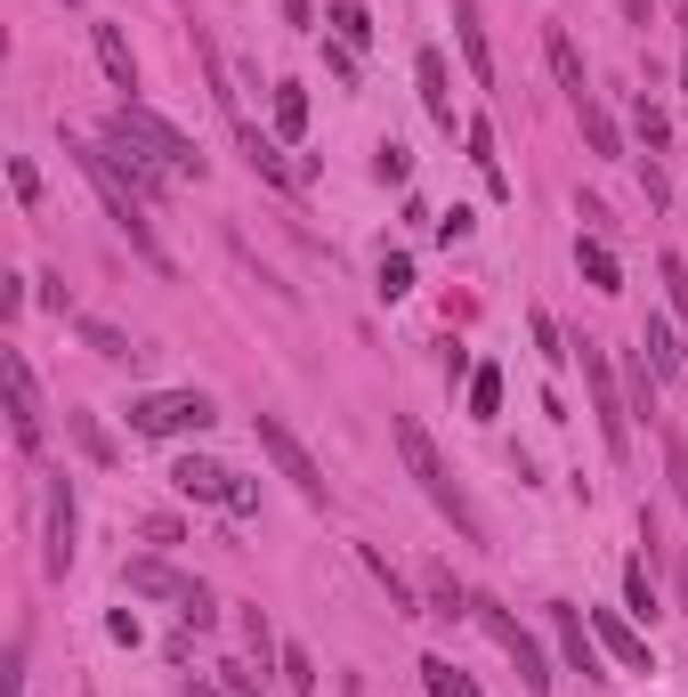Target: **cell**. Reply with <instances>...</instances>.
Masks as SVG:
<instances>
[{"label":"cell","mask_w":688,"mask_h":697,"mask_svg":"<svg viewBox=\"0 0 688 697\" xmlns=\"http://www.w3.org/2000/svg\"><path fill=\"white\" fill-rule=\"evenodd\" d=\"M389 438H398L405 470H413V479H422V495H429V503H437V511H446V519H454V536H462V544H486V511L470 503V487L454 479V462L437 455V438H429V430L413 422V414H389Z\"/></svg>","instance_id":"cell-1"},{"label":"cell","mask_w":688,"mask_h":697,"mask_svg":"<svg viewBox=\"0 0 688 697\" xmlns=\"http://www.w3.org/2000/svg\"><path fill=\"white\" fill-rule=\"evenodd\" d=\"M66 155H73V171L98 187V203H106V219H114V236H130V252L146 260V268H162V276H171V252H162L154 219H146V195L114 171V162H106V147H90V138H66Z\"/></svg>","instance_id":"cell-2"},{"label":"cell","mask_w":688,"mask_h":697,"mask_svg":"<svg viewBox=\"0 0 688 697\" xmlns=\"http://www.w3.org/2000/svg\"><path fill=\"white\" fill-rule=\"evenodd\" d=\"M470 617L486 625V641H494V649H503V658L518 665V682H527V697H551V658L535 649V632L518 625L511 608H494V601H478V592H470Z\"/></svg>","instance_id":"cell-3"},{"label":"cell","mask_w":688,"mask_h":697,"mask_svg":"<svg viewBox=\"0 0 688 697\" xmlns=\"http://www.w3.org/2000/svg\"><path fill=\"white\" fill-rule=\"evenodd\" d=\"M211 398L203 389H146V398H130V430L138 438H179V430H211Z\"/></svg>","instance_id":"cell-4"},{"label":"cell","mask_w":688,"mask_h":697,"mask_svg":"<svg viewBox=\"0 0 688 697\" xmlns=\"http://www.w3.org/2000/svg\"><path fill=\"white\" fill-rule=\"evenodd\" d=\"M583 348V381H592V414H599V438H608V455L623 462L632 455V414H623V389H616V365L599 341H575Z\"/></svg>","instance_id":"cell-5"},{"label":"cell","mask_w":688,"mask_h":697,"mask_svg":"<svg viewBox=\"0 0 688 697\" xmlns=\"http://www.w3.org/2000/svg\"><path fill=\"white\" fill-rule=\"evenodd\" d=\"M98 147H106V162H114L122 179H130V187H138L146 203H154V195H171V179H162V171H171V162H162L154 147H146V138H138V130H130V122H122V114L106 122V138H98Z\"/></svg>","instance_id":"cell-6"},{"label":"cell","mask_w":688,"mask_h":697,"mask_svg":"<svg viewBox=\"0 0 688 697\" xmlns=\"http://www.w3.org/2000/svg\"><path fill=\"white\" fill-rule=\"evenodd\" d=\"M252 430H260V455L276 462V470H284L291 487H300L308 503H324V495H332V487H324V470H317V455H308V446L291 438V430H284L276 414H252Z\"/></svg>","instance_id":"cell-7"},{"label":"cell","mask_w":688,"mask_h":697,"mask_svg":"<svg viewBox=\"0 0 688 697\" xmlns=\"http://www.w3.org/2000/svg\"><path fill=\"white\" fill-rule=\"evenodd\" d=\"M122 122H130V130H138V138H146V147H154L162 162H171V171H179V179H203V171H211V162H203V147H195V138H186V130H179V122H162V114H146V106H138V98H130V106H122Z\"/></svg>","instance_id":"cell-8"},{"label":"cell","mask_w":688,"mask_h":697,"mask_svg":"<svg viewBox=\"0 0 688 697\" xmlns=\"http://www.w3.org/2000/svg\"><path fill=\"white\" fill-rule=\"evenodd\" d=\"M0 381H9V438H16V455H41V389H33V365L16 357H0Z\"/></svg>","instance_id":"cell-9"},{"label":"cell","mask_w":688,"mask_h":697,"mask_svg":"<svg viewBox=\"0 0 688 697\" xmlns=\"http://www.w3.org/2000/svg\"><path fill=\"white\" fill-rule=\"evenodd\" d=\"M41 568L49 576H66L73 568V487L49 479V519H41Z\"/></svg>","instance_id":"cell-10"},{"label":"cell","mask_w":688,"mask_h":697,"mask_svg":"<svg viewBox=\"0 0 688 697\" xmlns=\"http://www.w3.org/2000/svg\"><path fill=\"white\" fill-rule=\"evenodd\" d=\"M551 632H559V658H567L583 682H608V673H599V632L575 617V601H551Z\"/></svg>","instance_id":"cell-11"},{"label":"cell","mask_w":688,"mask_h":697,"mask_svg":"<svg viewBox=\"0 0 688 697\" xmlns=\"http://www.w3.org/2000/svg\"><path fill=\"white\" fill-rule=\"evenodd\" d=\"M171 487H179L186 503H219V511H227V495H236V470H227V462H211V455H179Z\"/></svg>","instance_id":"cell-12"},{"label":"cell","mask_w":688,"mask_h":697,"mask_svg":"<svg viewBox=\"0 0 688 697\" xmlns=\"http://www.w3.org/2000/svg\"><path fill=\"white\" fill-rule=\"evenodd\" d=\"M122 584H130L138 601H179V617H186V601L203 592L195 576H179L171 560H130V568H122Z\"/></svg>","instance_id":"cell-13"},{"label":"cell","mask_w":688,"mask_h":697,"mask_svg":"<svg viewBox=\"0 0 688 697\" xmlns=\"http://www.w3.org/2000/svg\"><path fill=\"white\" fill-rule=\"evenodd\" d=\"M592 632H599V649H608L616 665H632V673H656V649L640 641L632 625H623V608H592Z\"/></svg>","instance_id":"cell-14"},{"label":"cell","mask_w":688,"mask_h":697,"mask_svg":"<svg viewBox=\"0 0 688 697\" xmlns=\"http://www.w3.org/2000/svg\"><path fill=\"white\" fill-rule=\"evenodd\" d=\"M90 49H98V66H106V81L130 98V90H138V57H130V41H122V25L98 16V25H90Z\"/></svg>","instance_id":"cell-15"},{"label":"cell","mask_w":688,"mask_h":697,"mask_svg":"<svg viewBox=\"0 0 688 697\" xmlns=\"http://www.w3.org/2000/svg\"><path fill=\"white\" fill-rule=\"evenodd\" d=\"M454 41H462L470 81H494V49H486V25H478V0H454Z\"/></svg>","instance_id":"cell-16"},{"label":"cell","mask_w":688,"mask_h":697,"mask_svg":"<svg viewBox=\"0 0 688 697\" xmlns=\"http://www.w3.org/2000/svg\"><path fill=\"white\" fill-rule=\"evenodd\" d=\"M543 57H551L559 90H567L575 106H583V98H592V81H583V49H575V41H567V25H543Z\"/></svg>","instance_id":"cell-17"},{"label":"cell","mask_w":688,"mask_h":697,"mask_svg":"<svg viewBox=\"0 0 688 697\" xmlns=\"http://www.w3.org/2000/svg\"><path fill=\"white\" fill-rule=\"evenodd\" d=\"M66 438L81 446V455H90L98 470H114L122 462V446H114V430L106 422H98V414H81V405H66Z\"/></svg>","instance_id":"cell-18"},{"label":"cell","mask_w":688,"mask_h":697,"mask_svg":"<svg viewBox=\"0 0 688 697\" xmlns=\"http://www.w3.org/2000/svg\"><path fill=\"white\" fill-rule=\"evenodd\" d=\"M640 348H649V374H688V341H673V324H664V317L640 324Z\"/></svg>","instance_id":"cell-19"},{"label":"cell","mask_w":688,"mask_h":697,"mask_svg":"<svg viewBox=\"0 0 688 697\" xmlns=\"http://www.w3.org/2000/svg\"><path fill=\"white\" fill-rule=\"evenodd\" d=\"M413 73H422V106H429V122H446V130H454V81H446V57L422 49V66H413Z\"/></svg>","instance_id":"cell-20"},{"label":"cell","mask_w":688,"mask_h":697,"mask_svg":"<svg viewBox=\"0 0 688 697\" xmlns=\"http://www.w3.org/2000/svg\"><path fill=\"white\" fill-rule=\"evenodd\" d=\"M575 268H583V284H592V293H623V268H616V252H608L599 236L575 243Z\"/></svg>","instance_id":"cell-21"},{"label":"cell","mask_w":688,"mask_h":697,"mask_svg":"<svg viewBox=\"0 0 688 697\" xmlns=\"http://www.w3.org/2000/svg\"><path fill=\"white\" fill-rule=\"evenodd\" d=\"M422 617H446V625H454V617H470V592L454 584L446 568H429V576H422Z\"/></svg>","instance_id":"cell-22"},{"label":"cell","mask_w":688,"mask_h":697,"mask_svg":"<svg viewBox=\"0 0 688 697\" xmlns=\"http://www.w3.org/2000/svg\"><path fill=\"white\" fill-rule=\"evenodd\" d=\"M640 544H649V560H664V568H673V601H680V617H688V560H680L673 544H664L656 511H640Z\"/></svg>","instance_id":"cell-23"},{"label":"cell","mask_w":688,"mask_h":697,"mask_svg":"<svg viewBox=\"0 0 688 697\" xmlns=\"http://www.w3.org/2000/svg\"><path fill=\"white\" fill-rule=\"evenodd\" d=\"M470 162H478V179H486V195H511V179H503V155H494V122H470Z\"/></svg>","instance_id":"cell-24"},{"label":"cell","mask_w":688,"mask_h":697,"mask_svg":"<svg viewBox=\"0 0 688 697\" xmlns=\"http://www.w3.org/2000/svg\"><path fill=\"white\" fill-rule=\"evenodd\" d=\"M81 348H98L106 365H130L138 357V341L122 333V324H106V317H81Z\"/></svg>","instance_id":"cell-25"},{"label":"cell","mask_w":688,"mask_h":697,"mask_svg":"<svg viewBox=\"0 0 688 697\" xmlns=\"http://www.w3.org/2000/svg\"><path fill=\"white\" fill-rule=\"evenodd\" d=\"M236 138H243V162H252V171H260V179H276V187H291V162L276 155V138H260V130H252V122H243V130H236Z\"/></svg>","instance_id":"cell-26"},{"label":"cell","mask_w":688,"mask_h":697,"mask_svg":"<svg viewBox=\"0 0 688 697\" xmlns=\"http://www.w3.org/2000/svg\"><path fill=\"white\" fill-rule=\"evenodd\" d=\"M324 25H332V41H341V49H365V41H372L365 0H332V16H324Z\"/></svg>","instance_id":"cell-27"},{"label":"cell","mask_w":688,"mask_h":697,"mask_svg":"<svg viewBox=\"0 0 688 697\" xmlns=\"http://www.w3.org/2000/svg\"><path fill=\"white\" fill-rule=\"evenodd\" d=\"M575 122H583V138H592V155H623V130H616V114H608V106H592V98H583Z\"/></svg>","instance_id":"cell-28"},{"label":"cell","mask_w":688,"mask_h":697,"mask_svg":"<svg viewBox=\"0 0 688 697\" xmlns=\"http://www.w3.org/2000/svg\"><path fill=\"white\" fill-rule=\"evenodd\" d=\"M308 130V90L300 81H276V138H300Z\"/></svg>","instance_id":"cell-29"},{"label":"cell","mask_w":688,"mask_h":697,"mask_svg":"<svg viewBox=\"0 0 688 697\" xmlns=\"http://www.w3.org/2000/svg\"><path fill=\"white\" fill-rule=\"evenodd\" d=\"M422 682H429V697H478V682L462 665H446V658H422Z\"/></svg>","instance_id":"cell-30"},{"label":"cell","mask_w":688,"mask_h":697,"mask_svg":"<svg viewBox=\"0 0 688 697\" xmlns=\"http://www.w3.org/2000/svg\"><path fill=\"white\" fill-rule=\"evenodd\" d=\"M470 414H478V422L503 414V374H494V365H478V374H470Z\"/></svg>","instance_id":"cell-31"},{"label":"cell","mask_w":688,"mask_h":697,"mask_svg":"<svg viewBox=\"0 0 688 697\" xmlns=\"http://www.w3.org/2000/svg\"><path fill=\"white\" fill-rule=\"evenodd\" d=\"M372 179H381V187H405V179H413V155L398 147V138H381V147H372Z\"/></svg>","instance_id":"cell-32"},{"label":"cell","mask_w":688,"mask_h":697,"mask_svg":"<svg viewBox=\"0 0 688 697\" xmlns=\"http://www.w3.org/2000/svg\"><path fill=\"white\" fill-rule=\"evenodd\" d=\"M243 649H252V665L267 673V658H276V625H267V608H243Z\"/></svg>","instance_id":"cell-33"},{"label":"cell","mask_w":688,"mask_h":697,"mask_svg":"<svg viewBox=\"0 0 688 697\" xmlns=\"http://www.w3.org/2000/svg\"><path fill=\"white\" fill-rule=\"evenodd\" d=\"M656 430H664V479H673V495L688 503V438H680L673 422H656Z\"/></svg>","instance_id":"cell-34"},{"label":"cell","mask_w":688,"mask_h":697,"mask_svg":"<svg viewBox=\"0 0 688 697\" xmlns=\"http://www.w3.org/2000/svg\"><path fill=\"white\" fill-rule=\"evenodd\" d=\"M623 608H632V617H656V584H649V560H632V568H623Z\"/></svg>","instance_id":"cell-35"},{"label":"cell","mask_w":688,"mask_h":697,"mask_svg":"<svg viewBox=\"0 0 688 697\" xmlns=\"http://www.w3.org/2000/svg\"><path fill=\"white\" fill-rule=\"evenodd\" d=\"M405 293H413V260L389 252V260H381V300H405Z\"/></svg>","instance_id":"cell-36"},{"label":"cell","mask_w":688,"mask_h":697,"mask_svg":"<svg viewBox=\"0 0 688 697\" xmlns=\"http://www.w3.org/2000/svg\"><path fill=\"white\" fill-rule=\"evenodd\" d=\"M664 300L688 317V260H680V252H664Z\"/></svg>","instance_id":"cell-37"},{"label":"cell","mask_w":688,"mask_h":697,"mask_svg":"<svg viewBox=\"0 0 688 697\" xmlns=\"http://www.w3.org/2000/svg\"><path fill=\"white\" fill-rule=\"evenodd\" d=\"M284 673H291V697L317 689V658H308V649H284Z\"/></svg>","instance_id":"cell-38"},{"label":"cell","mask_w":688,"mask_h":697,"mask_svg":"<svg viewBox=\"0 0 688 697\" xmlns=\"http://www.w3.org/2000/svg\"><path fill=\"white\" fill-rule=\"evenodd\" d=\"M9 187H16V203H41V171L25 155H9Z\"/></svg>","instance_id":"cell-39"},{"label":"cell","mask_w":688,"mask_h":697,"mask_svg":"<svg viewBox=\"0 0 688 697\" xmlns=\"http://www.w3.org/2000/svg\"><path fill=\"white\" fill-rule=\"evenodd\" d=\"M219 673H227V682H219L227 697H260V682H267V673H252V665H219Z\"/></svg>","instance_id":"cell-40"},{"label":"cell","mask_w":688,"mask_h":697,"mask_svg":"<svg viewBox=\"0 0 688 697\" xmlns=\"http://www.w3.org/2000/svg\"><path fill=\"white\" fill-rule=\"evenodd\" d=\"M0 689H9V697L25 689V632H16V641H9V665H0Z\"/></svg>","instance_id":"cell-41"},{"label":"cell","mask_w":688,"mask_h":697,"mask_svg":"<svg viewBox=\"0 0 688 697\" xmlns=\"http://www.w3.org/2000/svg\"><path fill=\"white\" fill-rule=\"evenodd\" d=\"M640 138H649V147H664V138H673V122H664V106H649V98H640Z\"/></svg>","instance_id":"cell-42"},{"label":"cell","mask_w":688,"mask_h":697,"mask_svg":"<svg viewBox=\"0 0 688 697\" xmlns=\"http://www.w3.org/2000/svg\"><path fill=\"white\" fill-rule=\"evenodd\" d=\"M535 348H543V357H551V365H559V357H575V348H559V324H551L543 309H535Z\"/></svg>","instance_id":"cell-43"},{"label":"cell","mask_w":688,"mask_h":697,"mask_svg":"<svg viewBox=\"0 0 688 697\" xmlns=\"http://www.w3.org/2000/svg\"><path fill=\"white\" fill-rule=\"evenodd\" d=\"M470 228H478V219H470V212H462V203H454V212H446V219H437V243H462V236H470Z\"/></svg>","instance_id":"cell-44"},{"label":"cell","mask_w":688,"mask_h":697,"mask_svg":"<svg viewBox=\"0 0 688 697\" xmlns=\"http://www.w3.org/2000/svg\"><path fill=\"white\" fill-rule=\"evenodd\" d=\"M640 179H649V203H656V212H664V203H673V187H664V171H656V155H649V162H640Z\"/></svg>","instance_id":"cell-45"},{"label":"cell","mask_w":688,"mask_h":697,"mask_svg":"<svg viewBox=\"0 0 688 697\" xmlns=\"http://www.w3.org/2000/svg\"><path fill=\"white\" fill-rule=\"evenodd\" d=\"M284 16H291L300 33H317V9H308V0H284Z\"/></svg>","instance_id":"cell-46"},{"label":"cell","mask_w":688,"mask_h":697,"mask_svg":"<svg viewBox=\"0 0 688 697\" xmlns=\"http://www.w3.org/2000/svg\"><path fill=\"white\" fill-rule=\"evenodd\" d=\"M186 697H227V689H211V682H186Z\"/></svg>","instance_id":"cell-47"}]
</instances>
